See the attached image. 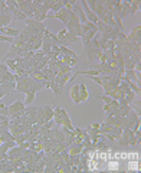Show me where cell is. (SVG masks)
I'll list each match as a JSON object with an SVG mask.
<instances>
[{
    "label": "cell",
    "instance_id": "obj_1",
    "mask_svg": "<svg viewBox=\"0 0 141 173\" xmlns=\"http://www.w3.org/2000/svg\"><path fill=\"white\" fill-rule=\"evenodd\" d=\"M25 108H26V104H25L23 101H20V100H17V101L12 103L10 105H7V110H9V117L10 118H20L22 116H23Z\"/></svg>",
    "mask_w": 141,
    "mask_h": 173
},
{
    "label": "cell",
    "instance_id": "obj_2",
    "mask_svg": "<svg viewBox=\"0 0 141 173\" xmlns=\"http://www.w3.org/2000/svg\"><path fill=\"white\" fill-rule=\"evenodd\" d=\"M25 26H30V28H33L35 30H38V32H45V29H46V26L43 23H40V22H38V20H35V19H26L25 20Z\"/></svg>",
    "mask_w": 141,
    "mask_h": 173
},
{
    "label": "cell",
    "instance_id": "obj_3",
    "mask_svg": "<svg viewBox=\"0 0 141 173\" xmlns=\"http://www.w3.org/2000/svg\"><path fill=\"white\" fill-rule=\"evenodd\" d=\"M68 14H69V10L63 7V9H61L58 13H55V16H53V18L58 19V20H61L63 25H66V23H68V20H69V16H68Z\"/></svg>",
    "mask_w": 141,
    "mask_h": 173
},
{
    "label": "cell",
    "instance_id": "obj_4",
    "mask_svg": "<svg viewBox=\"0 0 141 173\" xmlns=\"http://www.w3.org/2000/svg\"><path fill=\"white\" fill-rule=\"evenodd\" d=\"M16 91H17V92H22V94H26L29 91L26 78H19V80L16 81Z\"/></svg>",
    "mask_w": 141,
    "mask_h": 173
},
{
    "label": "cell",
    "instance_id": "obj_5",
    "mask_svg": "<svg viewBox=\"0 0 141 173\" xmlns=\"http://www.w3.org/2000/svg\"><path fill=\"white\" fill-rule=\"evenodd\" d=\"M70 98L74 101L75 105H79L81 104V100H79V84L74 85L72 88H70Z\"/></svg>",
    "mask_w": 141,
    "mask_h": 173
},
{
    "label": "cell",
    "instance_id": "obj_6",
    "mask_svg": "<svg viewBox=\"0 0 141 173\" xmlns=\"http://www.w3.org/2000/svg\"><path fill=\"white\" fill-rule=\"evenodd\" d=\"M43 108V120L45 121H52V118H53V107L51 105H45Z\"/></svg>",
    "mask_w": 141,
    "mask_h": 173
},
{
    "label": "cell",
    "instance_id": "obj_7",
    "mask_svg": "<svg viewBox=\"0 0 141 173\" xmlns=\"http://www.w3.org/2000/svg\"><path fill=\"white\" fill-rule=\"evenodd\" d=\"M88 98H90V94H88V91H86V85L79 84V100H81V103H85Z\"/></svg>",
    "mask_w": 141,
    "mask_h": 173
},
{
    "label": "cell",
    "instance_id": "obj_8",
    "mask_svg": "<svg viewBox=\"0 0 141 173\" xmlns=\"http://www.w3.org/2000/svg\"><path fill=\"white\" fill-rule=\"evenodd\" d=\"M40 51H43L45 53H48V52L52 51V42H51V39H49V37L45 36L42 39V48H40Z\"/></svg>",
    "mask_w": 141,
    "mask_h": 173
},
{
    "label": "cell",
    "instance_id": "obj_9",
    "mask_svg": "<svg viewBox=\"0 0 141 173\" xmlns=\"http://www.w3.org/2000/svg\"><path fill=\"white\" fill-rule=\"evenodd\" d=\"M59 52H61L62 55H65V56H70V58H75V59H78V55H76L72 49H69L68 46H59Z\"/></svg>",
    "mask_w": 141,
    "mask_h": 173
},
{
    "label": "cell",
    "instance_id": "obj_10",
    "mask_svg": "<svg viewBox=\"0 0 141 173\" xmlns=\"http://www.w3.org/2000/svg\"><path fill=\"white\" fill-rule=\"evenodd\" d=\"M61 61L63 62L65 65L70 66V68H74V66L76 65V62H78V59H75V58H70V56H65V55H62Z\"/></svg>",
    "mask_w": 141,
    "mask_h": 173
},
{
    "label": "cell",
    "instance_id": "obj_11",
    "mask_svg": "<svg viewBox=\"0 0 141 173\" xmlns=\"http://www.w3.org/2000/svg\"><path fill=\"white\" fill-rule=\"evenodd\" d=\"M52 5H53V0H45L42 3V7H40V13H45V14H48V12L49 10H52Z\"/></svg>",
    "mask_w": 141,
    "mask_h": 173
},
{
    "label": "cell",
    "instance_id": "obj_12",
    "mask_svg": "<svg viewBox=\"0 0 141 173\" xmlns=\"http://www.w3.org/2000/svg\"><path fill=\"white\" fill-rule=\"evenodd\" d=\"M53 137H55L59 143H65V134H63V131L61 130V127L56 128V130H53Z\"/></svg>",
    "mask_w": 141,
    "mask_h": 173
},
{
    "label": "cell",
    "instance_id": "obj_13",
    "mask_svg": "<svg viewBox=\"0 0 141 173\" xmlns=\"http://www.w3.org/2000/svg\"><path fill=\"white\" fill-rule=\"evenodd\" d=\"M12 16H13V19H17V20H22V22H25V20H26V14L23 13V12H22V10H19V9H16L13 12V13H12Z\"/></svg>",
    "mask_w": 141,
    "mask_h": 173
},
{
    "label": "cell",
    "instance_id": "obj_14",
    "mask_svg": "<svg viewBox=\"0 0 141 173\" xmlns=\"http://www.w3.org/2000/svg\"><path fill=\"white\" fill-rule=\"evenodd\" d=\"M61 9H63V0H53V5H52V10L58 13Z\"/></svg>",
    "mask_w": 141,
    "mask_h": 173
},
{
    "label": "cell",
    "instance_id": "obj_15",
    "mask_svg": "<svg viewBox=\"0 0 141 173\" xmlns=\"http://www.w3.org/2000/svg\"><path fill=\"white\" fill-rule=\"evenodd\" d=\"M26 95V100H25V104H32L35 101V97H36V92H33V91H28V92L25 94Z\"/></svg>",
    "mask_w": 141,
    "mask_h": 173
},
{
    "label": "cell",
    "instance_id": "obj_16",
    "mask_svg": "<svg viewBox=\"0 0 141 173\" xmlns=\"http://www.w3.org/2000/svg\"><path fill=\"white\" fill-rule=\"evenodd\" d=\"M135 65H137V62H134L131 58H130V59H127V61H125V64H124V69H125V71L135 69Z\"/></svg>",
    "mask_w": 141,
    "mask_h": 173
},
{
    "label": "cell",
    "instance_id": "obj_17",
    "mask_svg": "<svg viewBox=\"0 0 141 173\" xmlns=\"http://www.w3.org/2000/svg\"><path fill=\"white\" fill-rule=\"evenodd\" d=\"M76 3H78V0H63V7L68 10H72Z\"/></svg>",
    "mask_w": 141,
    "mask_h": 173
},
{
    "label": "cell",
    "instance_id": "obj_18",
    "mask_svg": "<svg viewBox=\"0 0 141 173\" xmlns=\"http://www.w3.org/2000/svg\"><path fill=\"white\" fill-rule=\"evenodd\" d=\"M51 128H52V121H48V123H45L43 126L39 127V133H40V134H43V133H46V131L51 130Z\"/></svg>",
    "mask_w": 141,
    "mask_h": 173
},
{
    "label": "cell",
    "instance_id": "obj_19",
    "mask_svg": "<svg viewBox=\"0 0 141 173\" xmlns=\"http://www.w3.org/2000/svg\"><path fill=\"white\" fill-rule=\"evenodd\" d=\"M7 71H10L9 68H7V65H6V64H3V62H0V78H2V75L6 74Z\"/></svg>",
    "mask_w": 141,
    "mask_h": 173
},
{
    "label": "cell",
    "instance_id": "obj_20",
    "mask_svg": "<svg viewBox=\"0 0 141 173\" xmlns=\"http://www.w3.org/2000/svg\"><path fill=\"white\" fill-rule=\"evenodd\" d=\"M59 71H61L62 74H70V72H72V68L68 65H62L61 68H59Z\"/></svg>",
    "mask_w": 141,
    "mask_h": 173
},
{
    "label": "cell",
    "instance_id": "obj_21",
    "mask_svg": "<svg viewBox=\"0 0 141 173\" xmlns=\"http://www.w3.org/2000/svg\"><path fill=\"white\" fill-rule=\"evenodd\" d=\"M98 100H101V101H104V104H109L111 101H112V98H109L108 95H99V97H97Z\"/></svg>",
    "mask_w": 141,
    "mask_h": 173
},
{
    "label": "cell",
    "instance_id": "obj_22",
    "mask_svg": "<svg viewBox=\"0 0 141 173\" xmlns=\"http://www.w3.org/2000/svg\"><path fill=\"white\" fill-rule=\"evenodd\" d=\"M0 114H3V116H9L7 105H5V104H0Z\"/></svg>",
    "mask_w": 141,
    "mask_h": 173
},
{
    "label": "cell",
    "instance_id": "obj_23",
    "mask_svg": "<svg viewBox=\"0 0 141 173\" xmlns=\"http://www.w3.org/2000/svg\"><path fill=\"white\" fill-rule=\"evenodd\" d=\"M90 78L94 81V82H97L98 85H102V80H101V77H99V75L98 77H90Z\"/></svg>",
    "mask_w": 141,
    "mask_h": 173
},
{
    "label": "cell",
    "instance_id": "obj_24",
    "mask_svg": "<svg viewBox=\"0 0 141 173\" xmlns=\"http://www.w3.org/2000/svg\"><path fill=\"white\" fill-rule=\"evenodd\" d=\"M102 110H104V112L107 114V112H109V111H111V110H112V108H111V105H109V104H104Z\"/></svg>",
    "mask_w": 141,
    "mask_h": 173
},
{
    "label": "cell",
    "instance_id": "obj_25",
    "mask_svg": "<svg viewBox=\"0 0 141 173\" xmlns=\"http://www.w3.org/2000/svg\"><path fill=\"white\" fill-rule=\"evenodd\" d=\"M10 117L9 116H3V114H0V121H9Z\"/></svg>",
    "mask_w": 141,
    "mask_h": 173
},
{
    "label": "cell",
    "instance_id": "obj_26",
    "mask_svg": "<svg viewBox=\"0 0 141 173\" xmlns=\"http://www.w3.org/2000/svg\"><path fill=\"white\" fill-rule=\"evenodd\" d=\"M91 128H97V130H98V128H99V124H97V123H94V124L91 126Z\"/></svg>",
    "mask_w": 141,
    "mask_h": 173
},
{
    "label": "cell",
    "instance_id": "obj_27",
    "mask_svg": "<svg viewBox=\"0 0 141 173\" xmlns=\"http://www.w3.org/2000/svg\"><path fill=\"white\" fill-rule=\"evenodd\" d=\"M6 94H5V91H3V89H0V100L3 98V97H5Z\"/></svg>",
    "mask_w": 141,
    "mask_h": 173
},
{
    "label": "cell",
    "instance_id": "obj_28",
    "mask_svg": "<svg viewBox=\"0 0 141 173\" xmlns=\"http://www.w3.org/2000/svg\"><path fill=\"white\" fill-rule=\"evenodd\" d=\"M0 162H5V160H3V153H2V151H0Z\"/></svg>",
    "mask_w": 141,
    "mask_h": 173
}]
</instances>
